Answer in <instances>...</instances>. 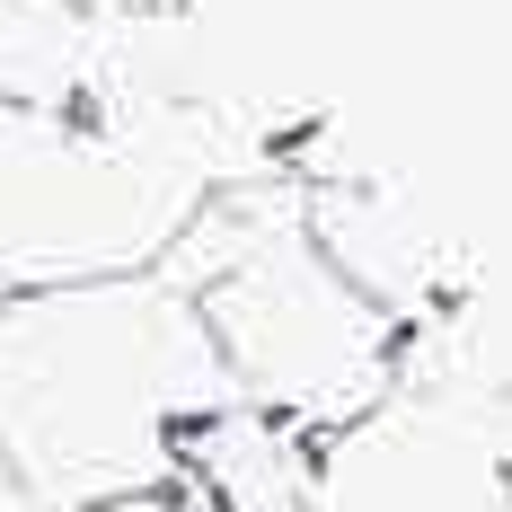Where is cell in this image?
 Listing matches in <instances>:
<instances>
[{"mask_svg":"<svg viewBox=\"0 0 512 512\" xmlns=\"http://www.w3.org/2000/svg\"><path fill=\"white\" fill-rule=\"evenodd\" d=\"M309 512H512V495L451 433H362L309 486Z\"/></svg>","mask_w":512,"mask_h":512,"instance_id":"cell-2","label":"cell"},{"mask_svg":"<svg viewBox=\"0 0 512 512\" xmlns=\"http://www.w3.org/2000/svg\"><path fill=\"white\" fill-rule=\"evenodd\" d=\"M0 512H27V495L9 486V468H0Z\"/></svg>","mask_w":512,"mask_h":512,"instance_id":"cell-5","label":"cell"},{"mask_svg":"<svg viewBox=\"0 0 512 512\" xmlns=\"http://www.w3.org/2000/svg\"><path fill=\"white\" fill-rule=\"evenodd\" d=\"M89 512H212V495H124V504H89Z\"/></svg>","mask_w":512,"mask_h":512,"instance_id":"cell-4","label":"cell"},{"mask_svg":"<svg viewBox=\"0 0 512 512\" xmlns=\"http://www.w3.org/2000/svg\"><path fill=\"white\" fill-rule=\"evenodd\" d=\"M212 389L204 345L142 301L0 318V468L27 512H89L168 477V415Z\"/></svg>","mask_w":512,"mask_h":512,"instance_id":"cell-1","label":"cell"},{"mask_svg":"<svg viewBox=\"0 0 512 512\" xmlns=\"http://www.w3.org/2000/svg\"><path fill=\"white\" fill-rule=\"evenodd\" d=\"M204 495L212 512H309L301 468L256 433H212L204 442Z\"/></svg>","mask_w":512,"mask_h":512,"instance_id":"cell-3","label":"cell"}]
</instances>
